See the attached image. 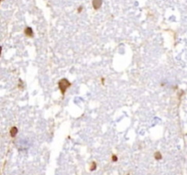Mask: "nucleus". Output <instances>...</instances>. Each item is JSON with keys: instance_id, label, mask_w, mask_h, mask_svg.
Instances as JSON below:
<instances>
[{"instance_id": "nucleus-1", "label": "nucleus", "mask_w": 187, "mask_h": 175, "mask_svg": "<svg viewBox=\"0 0 187 175\" xmlns=\"http://www.w3.org/2000/svg\"><path fill=\"white\" fill-rule=\"evenodd\" d=\"M59 88H60V89H61V91H62V93H64L65 91H66V89H68V87L70 86V83L68 82L67 79H61L60 80V82H59Z\"/></svg>"}, {"instance_id": "nucleus-2", "label": "nucleus", "mask_w": 187, "mask_h": 175, "mask_svg": "<svg viewBox=\"0 0 187 175\" xmlns=\"http://www.w3.org/2000/svg\"><path fill=\"white\" fill-rule=\"evenodd\" d=\"M101 4H102V0H93L92 1V6L95 9H98V8L101 7Z\"/></svg>"}, {"instance_id": "nucleus-3", "label": "nucleus", "mask_w": 187, "mask_h": 175, "mask_svg": "<svg viewBox=\"0 0 187 175\" xmlns=\"http://www.w3.org/2000/svg\"><path fill=\"white\" fill-rule=\"evenodd\" d=\"M25 33H26L28 36H31L33 35V31H32V29H31L30 27H26V30H25Z\"/></svg>"}, {"instance_id": "nucleus-4", "label": "nucleus", "mask_w": 187, "mask_h": 175, "mask_svg": "<svg viewBox=\"0 0 187 175\" xmlns=\"http://www.w3.org/2000/svg\"><path fill=\"white\" fill-rule=\"evenodd\" d=\"M16 133H17V129H16V127L12 128V129H11V131H10L11 136H12V137H15V136L16 135Z\"/></svg>"}, {"instance_id": "nucleus-5", "label": "nucleus", "mask_w": 187, "mask_h": 175, "mask_svg": "<svg viewBox=\"0 0 187 175\" xmlns=\"http://www.w3.org/2000/svg\"><path fill=\"white\" fill-rule=\"evenodd\" d=\"M154 157H155V159H156V160H161L162 159L161 153H160V152H156V153H155V155H154Z\"/></svg>"}, {"instance_id": "nucleus-6", "label": "nucleus", "mask_w": 187, "mask_h": 175, "mask_svg": "<svg viewBox=\"0 0 187 175\" xmlns=\"http://www.w3.org/2000/svg\"><path fill=\"white\" fill-rule=\"evenodd\" d=\"M112 160H113V161H116V160H117V157H116V156H113V157H112Z\"/></svg>"}, {"instance_id": "nucleus-7", "label": "nucleus", "mask_w": 187, "mask_h": 175, "mask_svg": "<svg viewBox=\"0 0 187 175\" xmlns=\"http://www.w3.org/2000/svg\"><path fill=\"white\" fill-rule=\"evenodd\" d=\"M1 50H2V48L0 47V55H1Z\"/></svg>"}]
</instances>
